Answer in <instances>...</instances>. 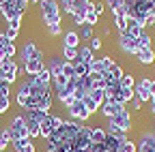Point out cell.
I'll list each match as a JSON object with an SVG mask.
<instances>
[{
    "label": "cell",
    "instance_id": "1",
    "mask_svg": "<svg viewBox=\"0 0 155 152\" xmlns=\"http://www.w3.org/2000/svg\"><path fill=\"white\" fill-rule=\"evenodd\" d=\"M39 15L45 26L63 24V9L58 5V0H39Z\"/></svg>",
    "mask_w": 155,
    "mask_h": 152
},
{
    "label": "cell",
    "instance_id": "2",
    "mask_svg": "<svg viewBox=\"0 0 155 152\" xmlns=\"http://www.w3.org/2000/svg\"><path fill=\"white\" fill-rule=\"evenodd\" d=\"M108 126H114L119 133H125L129 135V131L134 129V118H131V111L127 107H123L119 113H114L112 118H108Z\"/></svg>",
    "mask_w": 155,
    "mask_h": 152
},
{
    "label": "cell",
    "instance_id": "3",
    "mask_svg": "<svg viewBox=\"0 0 155 152\" xmlns=\"http://www.w3.org/2000/svg\"><path fill=\"white\" fill-rule=\"evenodd\" d=\"M91 133H93V126L84 122V124H82V129H80V133H78V137H75V141H73V150L86 152V150H88V146L93 144Z\"/></svg>",
    "mask_w": 155,
    "mask_h": 152
},
{
    "label": "cell",
    "instance_id": "4",
    "mask_svg": "<svg viewBox=\"0 0 155 152\" xmlns=\"http://www.w3.org/2000/svg\"><path fill=\"white\" fill-rule=\"evenodd\" d=\"M134 92H136V99H138L142 105L151 103V99H153V94H151V77H140L138 82H136Z\"/></svg>",
    "mask_w": 155,
    "mask_h": 152
},
{
    "label": "cell",
    "instance_id": "5",
    "mask_svg": "<svg viewBox=\"0 0 155 152\" xmlns=\"http://www.w3.org/2000/svg\"><path fill=\"white\" fill-rule=\"evenodd\" d=\"M63 118L61 116H54V113H48V116L41 120V137L43 139H48L50 135H52V133L56 131V129H61L63 126Z\"/></svg>",
    "mask_w": 155,
    "mask_h": 152
},
{
    "label": "cell",
    "instance_id": "6",
    "mask_svg": "<svg viewBox=\"0 0 155 152\" xmlns=\"http://www.w3.org/2000/svg\"><path fill=\"white\" fill-rule=\"evenodd\" d=\"M119 47H121V51L127 54V56H136V54L140 51L138 39H134V36L127 34V32H119Z\"/></svg>",
    "mask_w": 155,
    "mask_h": 152
},
{
    "label": "cell",
    "instance_id": "7",
    "mask_svg": "<svg viewBox=\"0 0 155 152\" xmlns=\"http://www.w3.org/2000/svg\"><path fill=\"white\" fill-rule=\"evenodd\" d=\"M19 58H22V64H24L28 60H43V54H41V49L37 47V43L26 41L22 45V49H19Z\"/></svg>",
    "mask_w": 155,
    "mask_h": 152
},
{
    "label": "cell",
    "instance_id": "8",
    "mask_svg": "<svg viewBox=\"0 0 155 152\" xmlns=\"http://www.w3.org/2000/svg\"><path fill=\"white\" fill-rule=\"evenodd\" d=\"M0 71L5 73V82H7L9 86L17 82V75H19V64H17L13 58H7V60L2 62V67H0Z\"/></svg>",
    "mask_w": 155,
    "mask_h": 152
},
{
    "label": "cell",
    "instance_id": "9",
    "mask_svg": "<svg viewBox=\"0 0 155 152\" xmlns=\"http://www.w3.org/2000/svg\"><path fill=\"white\" fill-rule=\"evenodd\" d=\"M67 111H69V118L71 120H78V122H86L91 118V111L86 109L84 101H75L71 107H67Z\"/></svg>",
    "mask_w": 155,
    "mask_h": 152
},
{
    "label": "cell",
    "instance_id": "10",
    "mask_svg": "<svg viewBox=\"0 0 155 152\" xmlns=\"http://www.w3.org/2000/svg\"><path fill=\"white\" fill-rule=\"evenodd\" d=\"M138 144V152H155V131H144L140 133Z\"/></svg>",
    "mask_w": 155,
    "mask_h": 152
},
{
    "label": "cell",
    "instance_id": "11",
    "mask_svg": "<svg viewBox=\"0 0 155 152\" xmlns=\"http://www.w3.org/2000/svg\"><path fill=\"white\" fill-rule=\"evenodd\" d=\"M28 97H30V79L26 77L24 82H19V86H17V90H15V103L24 109V105H26Z\"/></svg>",
    "mask_w": 155,
    "mask_h": 152
},
{
    "label": "cell",
    "instance_id": "12",
    "mask_svg": "<svg viewBox=\"0 0 155 152\" xmlns=\"http://www.w3.org/2000/svg\"><path fill=\"white\" fill-rule=\"evenodd\" d=\"M43 69H45L43 60H28V62H24L19 67V73H26V77H35V75H39Z\"/></svg>",
    "mask_w": 155,
    "mask_h": 152
},
{
    "label": "cell",
    "instance_id": "13",
    "mask_svg": "<svg viewBox=\"0 0 155 152\" xmlns=\"http://www.w3.org/2000/svg\"><path fill=\"white\" fill-rule=\"evenodd\" d=\"M80 32L78 30H65L63 32V47H80Z\"/></svg>",
    "mask_w": 155,
    "mask_h": 152
},
{
    "label": "cell",
    "instance_id": "14",
    "mask_svg": "<svg viewBox=\"0 0 155 152\" xmlns=\"http://www.w3.org/2000/svg\"><path fill=\"white\" fill-rule=\"evenodd\" d=\"M11 148H13L15 152H37V146H35V141H32L30 137H24V139L13 141Z\"/></svg>",
    "mask_w": 155,
    "mask_h": 152
},
{
    "label": "cell",
    "instance_id": "15",
    "mask_svg": "<svg viewBox=\"0 0 155 152\" xmlns=\"http://www.w3.org/2000/svg\"><path fill=\"white\" fill-rule=\"evenodd\" d=\"M0 49L5 51V58H13V56L17 54V47H15V43L7 39V34H5V32H0Z\"/></svg>",
    "mask_w": 155,
    "mask_h": 152
},
{
    "label": "cell",
    "instance_id": "16",
    "mask_svg": "<svg viewBox=\"0 0 155 152\" xmlns=\"http://www.w3.org/2000/svg\"><path fill=\"white\" fill-rule=\"evenodd\" d=\"M125 105H119V103H114V101H106L104 105H101V109H99V113L108 120V118H112L114 113H119L121 109H123Z\"/></svg>",
    "mask_w": 155,
    "mask_h": 152
},
{
    "label": "cell",
    "instance_id": "17",
    "mask_svg": "<svg viewBox=\"0 0 155 152\" xmlns=\"http://www.w3.org/2000/svg\"><path fill=\"white\" fill-rule=\"evenodd\" d=\"M144 30H147V28H144L138 20H134V17H127V28H125V32H127V34H131L134 39H138V36H140Z\"/></svg>",
    "mask_w": 155,
    "mask_h": 152
},
{
    "label": "cell",
    "instance_id": "18",
    "mask_svg": "<svg viewBox=\"0 0 155 152\" xmlns=\"http://www.w3.org/2000/svg\"><path fill=\"white\" fill-rule=\"evenodd\" d=\"M136 58H138V62H140V64L151 67V64L155 62V49H140L138 54H136Z\"/></svg>",
    "mask_w": 155,
    "mask_h": 152
},
{
    "label": "cell",
    "instance_id": "19",
    "mask_svg": "<svg viewBox=\"0 0 155 152\" xmlns=\"http://www.w3.org/2000/svg\"><path fill=\"white\" fill-rule=\"evenodd\" d=\"M9 126L13 131H19V133H24V135H28V129H26V118H24V113H19V116H13V120L9 122Z\"/></svg>",
    "mask_w": 155,
    "mask_h": 152
},
{
    "label": "cell",
    "instance_id": "20",
    "mask_svg": "<svg viewBox=\"0 0 155 152\" xmlns=\"http://www.w3.org/2000/svg\"><path fill=\"white\" fill-rule=\"evenodd\" d=\"M26 129H28V137L30 139L41 137V122H37L32 118H26Z\"/></svg>",
    "mask_w": 155,
    "mask_h": 152
},
{
    "label": "cell",
    "instance_id": "21",
    "mask_svg": "<svg viewBox=\"0 0 155 152\" xmlns=\"http://www.w3.org/2000/svg\"><path fill=\"white\" fill-rule=\"evenodd\" d=\"M138 47L140 49H153V36H151V32H142L140 36H138Z\"/></svg>",
    "mask_w": 155,
    "mask_h": 152
},
{
    "label": "cell",
    "instance_id": "22",
    "mask_svg": "<svg viewBox=\"0 0 155 152\" xmlns=\"http://www.w3.org/2000/svg\"><path fill=\"white\" fill-rule=\"evenodd\" d=\"M78 60H82V62H86V64H91L95 58H93V49L91 47H78Z\"/></svg>",
    "mask_w": 155,
    "mask_h": 152
},
{
    "label": "cell",
    "instance_id": "23",
    "mask_svg": "<svg viewBox=\"0 0 155 152\" xmlns=\"http://www.w3.org/2000/svg\"><path fill=\"white\" fill-rule=\"evenodd\" d=\"M35 82L41 84V86H52V73H50V69L45 67L39 75H35Z\"/></svg>",
    "mask_w": 155,
    "mask_h": 152
},
{
    "label": "cell",
    "instance_id": "24",
    "mask_svg": "<svg viewBox=\"0 0 155 152\" xmlns=\"http://www.w3.org/2000/svg\"><path fill=\"white\" fill-rule=\"evenodd\" d=\"M106 135H108V131L101 129V126H93V133H91V137L95 144H104L106 141Z\"/></svg>",
    "mask_w": 155,
    "mask_h": 152
},
{
    "label": "cell",
    "instance_id": "25",
    "mask_svg": "<svg viewBox=\"0 0 155 152\" xmlns=\"http://www.w3.org/2000/svg\"><path fill=\"white\" fill-rule=\"evenodd\" d=\"M114 26H116V30L119 32H125V28H127V15H123V13H114Z\"/></svg>",
    "mask_w": 155,
    "mask_h": 152
},
{
    "label": "cell",
    "instance_id": "26",
    "mask_svg": "<svg viewBox=\"0 0 155 152\" xmlns=\"http://www.w3.org/2000/svg\"><path fill=\"white\" fill-rule=\"evenodd\" d=\"M73 69H75V77H84V75H88V73H91L88 64H86V62H82V60H75V62H73Z\"/></svg>",
    "mask_w": 155,
    "mask_h": 152
},
{
    "label": "cell",
    "instance_id": "27",
    "mask_svg": "<svg viewBox=\"0 0 155 152\" xmlns=\"http://www.w3.org/2000/svg\"><path fill=\"white\" fill-rule=\"evenodd\" d=\"M121 88L123 90H134L136 88V77H134L131 73H125L123 77H121Z\"/></svg>",
    "mask_w": 155,
    "mask_h": 152
},
{
    "label": "cell",
    "instance_id": "28",
    "mask_svg": "<svg viewBox=\"0 0 155 152\" xmlns=\"http://www.w3.org/2000/svg\"><path fill=\"white\" fill-rule=\"evenodd\" d=\"M63 58L67 62H75L78 60V47H63Z\"/></svg>",
    "mask_w": 155,
    "mask_h": 152
},
{
    "label": "cell",
    "instance_id": "29",
    "mask_svg": "<svg viewBox=\"0 0 155 152\" xmlns=\"http://www.w3.org/2000/svg\"><path fill=\"white\" fill-rule=\"evenodd\" d=\"M119 152H138V144L127 137V139L121 144V150H119Z\"/></svg>",
    "mask_w": 155,
    "mask_h": 152
},
{
    "label": "cell",
    "instance_id": "30",
    "mask_svg": "<svg viewBox=\"0 0 155 152\" xmlns=\"http://www.w3.org/2000/svg\"><path fill=\"white\" fill-rule=\"evenodd\" d=\"M108 73L112 75V77H114L116 82H121V77H123V75H125V71H123V67H121L119 62H114V64H112V69H110Z\"/></svg>",
    "mask_w": 155,
    "mask_h": 152
},
{
    "label": "cell",
    "instance_id": "31",
    "mask_svg": "<svg viewBox=\"0 0 155 152\" xmlns=\"http://www.w3.org/2000/svg\"><path fill=\"white\" fill-rule=\"evenodd\" d=\"M45 152H73V146H54V144H45Z\"/></svg>",
    "mask_w": 155,
    "mask_h": 152
},
{
    "label": "cell",
    "instance_id": "32",
    "mask_svg": "<svg viewBox=\"0 0 155 152\" xmlns=\"http://www.w3.org/2000/svg\"><path fill=\"white\" fill-rule=\"evenodd\" d=\"M71 20H73L75 26H86V13H84V11H75V13L71 15Z\"/></svg>",
    "mask_w": 155,
    "mask_h": 152
},
{
    "label": "cell",
    "instance_id": "33",
    "mask_svg": "<svg viewBox=\"0 0 155 152\" xmlns=\"http://www.w3.org/2000/svg\"><path fill=\"white\" fill-rule=\"evenodd\" d=\"M88 5H91V0H73V11H84V13H88V11H91Z\"/></svg>",
    "mask_w": 155,
    "mask_h": 152
},
{
    "label": "cell",
    "instance_id": "34",
    "mask_svg": "<svg viewBox=\"0 0 155 152\" xmlns=\"http://www.w3.org/2000/svg\"><path fill=\"white\" fill-rule=\"evenodd\" d=\"M63 75H65V77H75V69H73V62H67V60H63Z\"/></svg>",
    "mask_w": 155,
    "mask_h": 152
},
{
    "label": "cell",
    "instance_id": "35",
    "mask_svg": "<svg viewBox=\"0 0 155 152\" xmlns=\"http://www.w3.org/2000/svg\"><path fill=\"white\" fill-rule=\"evenodd\" d=\"M123 2H125V0H104V5H106V9H108L110 13H114V11L119 9Z\"/></svg>",
    "mask_w": 155,
    "mask_h": 152
},
{
    "label": "cell",
    "instance_id": "36",
    "mask_svg": "<svg viewBox=\"0 0 155 152\" xmlns=\"http://www.w3.org/2000/svg\"><path fill=\"white\" fill-rule=\"evenodd\" d=\"M45 28H48L50 36H61L63 34V24H52V26H45Z\"/></svg>",
    "mask_w": 155,
    "mask_h": 152
},
{
    "label": "cell",
    "instance_id": "37",
    "mask_svg": "<svg viewBox=\"0 0 155 152\" xmlns=\"http://www.w3.org/2000/svg\"><path fill=\"white\" fill-rule=\"evenodd\" d=\"M11 109V97H0V116Z\"/></svg>",
    "mask_w": 155,
    "mask_h": 152
},
{
    "label": "cell",
    "instance_id": "38",
    "mask_svg": "<svg viewBox=\"0 0 155 152\" xmlns=\"http://www.w3.org/2000/svg\"><path fill=\"white\" fill-rule=\"evenodd\" d=\"M97 24H99V15L95 11H88L86 13V26H97Z\"/></svg>",
    "mask_w": 155,
    "mask_h": 152
},
{
    "label": "cell",
    "instance_id": "39",
    "mask_svg": "<svg viewBox=\"0 0 155 152\" xmlns=\"http://www.w3.org/2000/svg\"><path fill=\"white\" fill-rule=\"evenodd\" d=\"M93 36H95V34H93V26H82V30H80V39H88V41H91Z\"/></svg>",
    "mask_w": 155,
    "mask_h": 152
},
{
    "label": "cell",
    "instance_id": "40",
    "mask_svg": "<svg viewBox=\"0 0 155 152\" xmlns=\"http://www.w3.org/2000/svg\"><path fill=\"white\" fill-rule=\"evenodd\" d=\"M0 139L11 144V126H9V124H5V126H2V131H0Z\"/></svg>",
    "mask_w": 155,
    "mask_h": 152
},
{
    "label": "cell",
    "instance_id": "41",
    "mask_svg": "<svg viewBox=\"0 0 155 152\" xmlns=\"http://www.w3.org/2000/svg\"><path fill=\"white\" fill-rule=\"evenodd\" d=\"M88 47H91L93 51H99V49H101V39H99V36L95 34L93 39H91V43H88Z\"/></svg>",
    "mask_w": 155,
    "mask_h": 152
},
{
    "label": "cell",
    "instance_id": "42",
    "mask_svg": "<svg viewBox=\"0 0 155 152\" xmlns=\"http://www.w3.org/2000/svg\"><path fill=\"white\" fill-rule=\"evenodd\" d=\"M7 28H13V30H19L22 28V17H13L11 22H7Z\"/></svg>",
    "mask_w": 155,
    "mask_h": 152
},
{
    "label": "cell",
    "instance_id": "43",
    "mask_svg": "<svg viewBox=\"0 0 155 152\" xmlns=\"http://www.w3.org/2000/svg\"><path fill=\"white\" fill-rule=\"evenodd\" d=\"M99 60H101V64H104V69H106V71H110V69H112V64H114L112 56H101Z\"/></svg>",
    "mask_w": 155,
    "mask_h": 152
},
{
    "label": "cell",
    "instance_id": "44",
    "mask_svg": "<svg viewBox=\"0 0 155 152\" xmlns=\"http://www.w3.org/2000/svg\"><path fill=\"white\" fill-rule=\"evenodd\" d=\"M86 152H106V146H104V144H95V141H93V144L88 146V150H86Z\"/></svg>",
    "mask_w": 155,
    "mask_h": 152
},
{
    "label": "cell",
    "instance_id": "45",
    "mask_svg": "<svg viewBox=\"0 0 155 152\" xmlns=\"http://www.w3.org/2000/svg\"><path fill=\"white\" fill-rule=\"evenodd\" d=\"M5 34H7V39H9V41H15V39H17V36H19V30H13V28H7V30H5Z\"/></svg>",
    "mask_w": 155,
    "mask_h": 152
},
{
    "label": "cell",
    "instance_id": "46",
    "mask_svg": "<svg viewBox=\"0 0 155 152\" xmlns=\"http://www.w3.org/2000/svg\"><path fill=\"white\" fill-rule=\"evenodd\" d=\"M131 111H134V113H140V111H142V103H140L138 99L131 101Z\"/></svg>",
    "mask_w": 155,
    "mask_h": 152
},
{
    "label": "cell",
    "instance_id": "47",
    "mask_svg": "<svg viewBox=\"0 0 155 152\" xmlns=\"http://www.w3.org/2000/svg\"><path fill=\"white\" fill-rule=\"evenodd\" d=\"M9 84L7 82H0V97H9Z\"/></svg>",
    "mask_w": 155,
    "mask_h": 152
},
{
    "label": "cell",
    "instance_id": "48",
    "mask_svg": "<svg viewBox=\"0 0 155 152\" xmlns=\"http://www.w3.org/2000/svg\"><path fill=\"white\" fill-rule=\"evenodd\" d=\"M9 148V141H2V139H0V152H5Z\"/></svg>",
    "mask_w": 155,
    "mask_h": 152
},
{
    "label": "cell",
    "instance_id": "49",
    "mask_svg": "<svg viewBox=\"0 0 155 152\" xmlns=\"http://www.w3.org/2000/svg\"><path fill=\"white\" fill-rule=\"evenodd\" d=\"M101 34H104V36H108V34H110V26H104V30H101Z\"/></svg>",
    "mask_w": 155,
    "mask_h": 152
},
{
    "label": "cell",
    "instance_id": "50",
    "mask_svg": "<svg viewBox=\"0 0 155 152\" xmlns=\"http://www.w3.org/2000/svg\"><path fill=\"white\" fill-rule=\"evenodd\" d=\"M151 94H155V79H151Z\"/></svg>",
    "mask_w": 155,
    "mask_h": 152
},
{
    "label": "cell",
    "instance_id": "51",
    "mask_svg": "<svg viewBox=\"0 0 155 152\" xmlns=\"http://www.w3.org/2000/svg\"><path fill=\"white\" fill-rule=\"evenodd\" d=\"M30 5H39V0H30Z\"/></svg>",
    "mask_w": 155,
    "mask_h": 152
},
{
    "label": "cell",
    "instance_id": "52",
    "mask_svg": "<svg viewBox=\"0 0 155 152\" xmlns=\"http://www.w3.org/2000/svg\"><path fill=\"white\" fill-rule=\"evenodd\" d=\"M93 2H99V0H93Z\"/></svg>",
    "mask_w": 155,
    "mask_h": 152
}]
</instances>
